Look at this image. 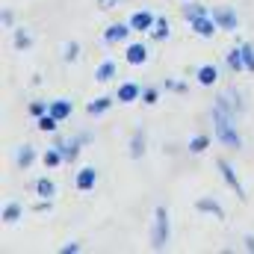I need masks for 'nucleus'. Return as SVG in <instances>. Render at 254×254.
<instances>
[{"mask_svg": "<svg viewBox=\"0 0 254 254\" xmlns=\"http://www.w3.org/2000/svg\"><path fill=\"white\" fill-rule=\"evenodd\" d=\"M27 110H30V116H33V119H42V116H48V113H51V104H45V101H30V107H27Z\"/></svg>", "mask_w": 254, "mask_h": 254, "instance_id": "30", "label": "nucleus"}, {"mask_svg": "<svg viewBox=\"0 0 254 254\" xmlns=\"http://www.w3.org/2000/svg\"><path fill=\"white\" fill-rule=\"evenodd\" d=\"M216 169H219L222 181H225L231 190L237 192V198H240V201H246V198H249V195H246V190H243V184H240V178H237V172H234V166H231L225 157H222V160H216Z\"/></svg>", "mask_w": 254, "mask_h": 254, "instance_id": "4", "label": "nucleus"}, {"mask_svg": "<svg viewBox=\"0 0 254 254\" xmlns=\"http://www.w3.org/2000/svg\"><path fill=\"white\" fill-rule=\"evenodd\" d=\"M157 101H160V89H157V86H148V89H142V104L154 107Z\"/></svg>", "mask_w": 254, "mask_h": 254, "instance_id": "31", "label": "nucleus"}, {"mask_svg": "<svg viewBox=\"0 0 254 254\" xmlns=\"http://www.w3.org/2000/svg\"><path fill=\"white\" fill-rule=\"evenodd\" d=\"M246 252L254 254V237H246Z\"/></svg>", "mask_w": 254, "mask_h": 254, "instance_id": "37", "label": "nucleus"}, {"mask_svg": "<svg viewBox=\"0 0 254 254\" xmlns=\"http://www.w3.org/2000/svg\"><path fill=\"white\" fill-rule=\"evenodd\" d=\"M95 184H98V169H92V166H83V169L74 175V187L80 192L95 190Z\"/></svg>", "mask_w": 254, "mask_h": 254, "instance_id": "9", "label": "nucleus"}, {"mask_svg": "<svg viewBox=\"0 0 254 254\" xmlns=\"http://www.w3.org/2000/svg\"><path fill=\"white\" fill-rule=\"evenodd\" d=\"M116 71H119L116 60H104V63L95 68V80H98V83H110V80L116 77Z\"/></svg>", "mask_w": 254, "mask_h": 254, "instance_id": "17", "label": "nucleus"}, {"mask_svg": "<svg viewBox=\"0 0 254 254\" xmlns=\"http://www.w3.org/2000/svg\"><path fill=\"white\" fill-rule=\"evenodd\" d=\"M36 195L45 198V201H51V198L57 195V184H54L51 178H39V181H36Z\"/></svg>", "mask_w": 254, "mask_h": 254, "instance_id": "22", "label": "nucleus"}, {"mask_svg": "<svg viewBox=\"0 0 254 254\" xmlns=\"http://www.w3.org/2000/svg\"><path fill=\"white\" fill-rule=\"evenodd\" d=\"M98 6H101V9H113V6H116V0H98Z\"/></svg>", "mask_w": 254, "mask_h": 254, "instance_id": "36", "label": "nucleus"}, {"mask_svg": "<svg viewBox=\"0 0 254 254\" xmlns=\"http://www.w3.org/2000/svg\"><path fill=\"white\" fill-rule=\"evenodd\" d=\"M42 163L48 166V169H57V166H63L65 163V154H63V148H57V145H51L45 154H42Z\"/></svg>", "mask_w": 254, "mask_h": 254, "instance_id": "20", "label": "nucleus"}, {"mask_svg": "<svg viewBox=\"0 0 254 254\" xmlns=\"http://www.w3.org/2000/svg\"><path fill=\"white\" fill-rule=\"evenodd\" d=\"M169 33H172V30H169V21H166L163 15H157V21H154V27L148 30V36H151L154 42H166V39H169Z\"/></svg>", "mask_w": 254, "mask_h": 254, "instance_id": "18", "label": "nucleus"}, {"mask_svg": "<svg viewBox=\"0 0 254 254\" xmlns=\"http://www.w3.org/2000/svg\"><path fill=\"white\" fill-rule=\"evenodd\" d=\"M113 104H116V98H110V95H101V98H95V101H92V104L86 107V113L98 119V116H104V113H110V107H113Z\"/></svg>", "mask_w": 254, "mask_h": 254, "instance_id": "15", "label": "nucleus"}, {"mask_svg": "<svg viewBox=\"0 0 254 254\" xmlns=\"http://www.w3.org/2000/svg\"><path fill=\"white\" fill-rule=\"evenodd\" d=\"M163 86H166V89H169V92H181V95H184V92H187V83H184V80H172V77H169V80H166V83H163Z\"/></svg>", "mask_w": 254, "mask_h": 254, "instance_id": "33", "label": "nucleus"}, {"mask_svg": "<svg viewBox=\"0 0 254 254\" xmlns=\"http://www.w3.org/2000/svg\"><path fill=\"white\" fill-rule=\"evenodd\" d=\"M36 125H39V130H45V133H57V127H60V119H54V116L48 113V116L36 119Z\"/></svg>", "mask_w": 254, "mask_h": 254, "instance_id": "29", "label": "nucleus"}, {"mask_svg": "<svg viewBox=\"0 0 254 254\" xmlns=\"http://www.w3.org/2000/svg\"><path fill=\"white\" fill-rule=\"evenodd\" d=\"M190 27H192V33H195V36H201V39H213V36H216V30H219V24L213 21V15H201V18H195Z\"/></svg>", "mask_w": 254, "mask_h": 254, "instance_id": "8", "label": "nucleus"}, {"mask_svg": "<svg viewBox=\"0 0 254 254\" xmlns=\"http://www.w3.org/2000/svg\"><path fill=\"white\" fill-rule=\"evenodd\" d=\"M184 3H187V0H184Z\"/></svg>", "mask_w": 254, "mask_h": 254, "instance_id": "38", "label": "nucleus"}, {"mask_svg": "<svg viewBox=\"0 0 254 254\" xmlns=\"http://www.w3.org/2000/svg\"><path fill=\"white\" fill-rule=\"evenodd\" d=\"M130 24H110L107 30H104V42L107 45H119V42H127L130 39Z\"/></svg>", "mask_w": 254, "mask_h": 254, "instance_id": "10", "label": "nucleus"}, {"mask_svg": "<svg viewBox=\"0 0 254 254\" xmlns=\"http://www.w3.org/2000/svg\"><path fill=\"white\" fill-rule=\"evenodd\" d=\"M210 15H213V21L219 24V30H225V33H237L240 18H237V12H234L231 6H219V9H213Z\"/></svg>", "mask_w": 254, "mask_h": 254, "instance_id": "5", "label": "nucleus"}, {"mask_svg": "<svg viewBox=\"0 0 254 254\" xmlns=\"http://www.w3.org/2000/svg\"><path fill=\"white\" fill-rule=\"evenodd\" d=\"M154 21H157V15H154V12L139 9V12H133V15H130V21H127V24H130V30H133V33H148V30L154 27Z\"/></svg>", "mask_w": 254, "mask_h": 254, "instance_id": "6", "label": "nucleus"}, {"mask_svg": "<svg viewBox=\"0 0 254 254\" xmlns=\"http://www.w3.org/2000/svg\"><path fill=\"white\" fill-rule=\"evenodd\" d=\"M33 48V36L27 30H15V51H30Z\"/></svg>", "mask_w": 254, "mask_h": 254, "instance_id": "27", "label": "nucleus"}, {"mask_svg": "<svg viewBox=\"0 0 254 254\" xmlns=\"http://www.w3.org/2000/svg\"><path fill=\"white\" fill-rule=\"evenodd\" d=\"M195 77H198L201 86H216V80H219V68H216V65H201Z\"/></svg>", "mask_w": 254, "mask_h": 254, "instance_id": "21", "label": "nucleus"}, {"mask_svg": "<svg viewBox=\"0 0 254 254\" xmlns=\"http://www.w3.org/2000/svg\"><path fill=\"white\" fill-rule=\"evenodd\" d=\"M225 63L231 71H246V63H243V51H240V45L237 48H231L228 54H225Z\"/></svg>", "mask_w": 254, "mask_h": 254, "instance_id": "23", "label": "nucleus"}, {"mask_svg": "<svg viewBox=\"0 0 254 254\" xmlns=\"http://www.w3.org/2000/svg\"><path fill=\"white\" fill-rule=\"evenodd\" d=\"M240 51H243L246 71H252V74H254V45H252V42H240Z\"/></svg>", "mask_w": 254, "mask_h": 254, "instance_id": "28", "label": "nucleus"}, {"mask_svg": "<svg viewBox=\"0 0 254 254\" xmlns=\"http://www.w3.org/2000/svg\"><path fill=\"white\" fill-rule=\"evenodd\" d=\"M0 21H3V27H6V30H12V27H15V15H12V9H3Z\"/></svg>", "mask_w": 254, "mask_h": 254, "instance_id": "34", "label": "nucleus"}, {"mask_svg": "<svg viewBox=\"0 0 254 254\" xmlns=\"http://www.w3.org/2000/svg\"><path fill=\"white\" fill-rule=\"evenodd\" d=\"M139 98H142V86L133 83V80H130V83H122L119 92H116V101H119V104H133V101H139Z\"/></svg>", "mask_w": 254, "mask_h": 254, "instance_id": "12", "label": "nucleus"}, {"mask_svg": "<svg viewBox=\"0 0 254 254\" xmlns=\"http://www.w3.org/2000/svg\"><path fill=\"white\" fill-rule=\"evenodd\" d=\"M169 234H172V222H169V210L157 207L154 210V225H151V249H166L169 246Z\"/></svg>", "mask_w": 254, "mask_h": 254, "instance_id": "2", "label": "nucleus"}, {"mask_svg": "<svg viewBox=\"0 0 254 254\" xmlns=\"http://www.w3.org/2000/svg\"><path fill=\"white\" fill-rule=\"evenodd\" d=\"M181 12H184V18H187L190 24L195 21V18H201V15H210V9H207V6H201V3H192V0H187V6H184Z\"/></svg>", "mask_w": 254, "mask_h": 254, "instance_id": "24", "label": "nucleus"}, {"mask_svg": "<svg viewBox=\"0 0 254 254\" xmlns=\"http://www.w3.org/2000/svg\"><path fill=\"white\" fill-rule=\"evenodd\" d=\"M195 210H198V213H210V216H216V219H225V207H222L216 198H198V201H195Z\"/></svg>", "mask_w": 254, "mask_h": 254, "instance_id": "14", "label": "nucleus"}, {"mask_svg": "<svg viewBox=\"0 0 254 254\" xmlns=\"http://www.w3.org/2000/svg\"><path fill=\"white\" fill-rule=\"evenodd\" d=\"M210 119H213V133H216V139H219L225 148H234V151L243 148V139H240V133H237V127H234V113H228L222 104H213Z\"/></svg>", "mask_w": 254, "mask_h": 254, "instance_id": "1", "label": "nucleus"}, {"mask_svg": "<svg viewBox=\"0 0 254 254\" xmlns=\"http://www.w3.org/2000/svg\"><path fill=\"white\" fill-rule=\"evenodd\" d=\"M77 57H80V45H77V42H68V45H65L63 60L65 63H77Z\"/></svg>", "mask_w": 254, "mask_h": 254, "instance_id": "32", "label": "nucleus"}, {"mask_svg": "<svg viewBox=\"0 0 254 254\" xmlns=\"http://www.w3.org/2000/svg\"><path fill=\"white\" fill-rule=\"evenodd\" d=\"M240 98H243V95H240L237 89H228V92H222V95L216 98V104H222V107H225L228 113H234V116H240V113L246 110V104H243Z\"/></svg>", "mask_w": 254, "mask_h": 254, "instance_id": "7", "label": "nucleus"}, {"mask_svg": "<svg viewBox=\"0 0 254 254\" xmlns=\"http://www.w3.org/2000/svg\"><path fill=\"white\" fill-rule=\"evenodd\" d=\"M74 113V107H71V101L68 98H60V101H51V116L54 119H60V122H65L68 116Z\"/></svg>", "mask_w": 254, "mask_h": 254, "instance_id": "19", "label": "nucleus"}, {"mask_svg": "<svg viewBox=\"0 0 254 254\" xmlns=\"http://www.w3.org/2000/svg\"><path fill=\"white\" fill-rule=\"evenodd\" d=\"M60 252H63V254H80V252H83V246H80V243H65Z\"/></svg>", "mask_w": 254, "mask_h": 254, "instance_id": "35", "label": "nucleus"}, {"mask_svg": "<svg viewBox=\"0 0 254 254\" xmlns=\"http://www.w3.org/2000/svg\"><path fill=\"white\" fill-rule=\"evenodd\" d=\"M36 163V148L33 145H21L18 151H15V166L18 169H30Z\"/></svg>", "mask_w": 254, "mask_h": 254, "instance_id": "16", "label": "nucleus"}, {"mask_svg": "<svg viewBox=\"0 0 254 254\" xmlns=\"http://www.w3.org/2000/svg\"><path fill=\"white\" fill-rule=\"evenodd\" d=\"M18 219H21V204H18V201L6 204V207H3V222H6V225H15Z\"/></svg>", "mask_w": 254, "mask_h": 254, "instance_id": "26", "label": "nucleus"}, {"mask_svg": "<svg viewBox=\"0 0 254 254\" xmlns=\"http://www.w3.org/2000/svg\"><path fill=\"white\" fill-rule=\"evenodd\" d=\"M92 142V133H77L74 139H63V136H57V148H63V154H65V163H74L77 160V154H80V148L83 145H89Z\"/></svg>", "mask_w": 254, "mask_h": 254, "instance_id": "3", "label": "nucleus"}, {"mask_svg": "<svg viewBox=\"0 0 254 254\" xmlns=\"http://www.w3.org/2000/svg\"><path fill=\"white\" fill-rule=\"evenodd\" d=\"M145 148H148V142H145V127H136L133 130V136H130V160H142L145 157Z\"/></svg>", "mask_w": 254, "mask_h": 254, "instance_id": "11", "label": "nucleus"}, {"mask_svg": "<svg viewBox=\"0 0 254 254\" xmlns=\"http://www.w3.org/2000/svg\"><path fill=\"white\" fill-rule=\"evenodd\" d=\"M207 145H210V136H207V133H198V136L190 139V148H187V151H190V154H204Z\"/></svg>", "mask_w": 254, "mask_h": 254, "instance_id": "25", "label": "nucleus"}, {"mask_svg": "<svg viewBox=\"0 0 254 254\" xmlns=\"http://www.w3.org/2000/svg\"><path fill=\"white\" fill-rule=\"evenodd\" d=\"M125 60H127V65H145V63H148V48H145L142 42H133V45H127Z\"/></svg>", "mask_w": 254, "mask_h": 254, "instance_id": "13", "label": "nucleus"}]
</instances>
